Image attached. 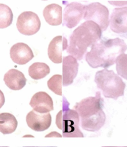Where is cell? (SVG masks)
<instances>
[{
	"label": "cell",
	"instance_id": "1",
	"mask_svg": "<svg viewBox=\"0 0 127 147\" xmlns=\"http://www.w3.org/2000/svg\"><path fill=\"white\" fill-rule=\"evenodd\" d=\"M127 50L124 40L118 37L107 39L103 38L95 43L85 54V60L93 68H107L113 65L117 57Z\"/></svg>",
	"mask_w": 127,
	"mask_h": 147
},
{
	"label": "cell",
	"instance_id": "2",
	"mask_svg": "<svg viewBox=\"0 0 127 147\" xmlns=\"http://www.w3.org/2000/svg\"><path fill=\"white\" fill-rule=\"evenodd\" d=\"M104 100L99 91L95 96L83 99L74 105V110L78 113L81 127L88 131H98L105 123L106 115L103 110Z\"/></svg>",
	"mask_w": 127,
	"mask_h": 147
},
{
	"label": "cell",
	"instance_id": "3",
	"mask_svg": "<svg viewBox=\"0 0 127 147\" xmlns=\"http://www.w3.org/2000/svg\"><path fill=\"white\" fill-rule=\"evenodd\" d=\"M102 32L99 25L95 22L85 21L70 35L67 52L75 59L82 60L87 49L101 39Z\"/></svg>",
	"mask_w": 127,
	"mask_h": 147
},
{
	"label": "cell",
	"instance_id": "4",
	"mask_svg": "<svg viewBox=\"0 0 127 147\" xmlns=\"http://www.w3.org/2000/svg\"><path fill=\"white\" fill-rule=\"evenodd\" d=\"M94 81L105 98L117 100L124 95L126 84L113 70L103 69L97 71Z\"/></svg>",
	"mask_w": 127,
	"mask_h": 147
},
{
	"label": "cell",
	"instance_id": "5",
	"mask_svg": "<svg viewBox=\"0 0 127 147\" xmlns=\"http://www.w3.org/2000/svg\"><path fill=\"white\" fill-rule=\"evenodd\" d=\"M62 103V109L56 116L57 126L62 130L64 137H83L79 128L80 117L78 113L76 110L69 109V103L64 96Z\"/></svg>",
	"mask_w": 127,
	"mask_h": 147
},
{
	"label": "cell",
	"instance_id": "6",
	"mask_svg": "<svg viewBox=\"0 0 127 147\" xmlns=\"http://www.w3.org/2000/svg\"><path fill=\"white\" fill-rule=\"evenodd\" d=\"M83 18L95 22L102 31H104L109 25V11L100 3L93 2L85 6Z\"/></svg>",
	"mask_w": 127,
	"mask_h": 147
},
{
	"label": "cell",
	"instance_id": "7",
	"mask_svg": "<svg viewBox=\"0 0 127 147\" xmlns=\"http://www.w3.org/2000/svg\"><path fill=\"white\" fill-rule=\"evenodd\" d=\"M16 26L18 32L24 35L31 36L40 29L41 23L38 15L32 11H24L17 18Z\"/></svg>",
	"mask_w": 127,
	"mask_h": 147
},
{
	"label": "cell",
	"instance_id": "8",
	"mask_svg": "<svg viewBox=\"0 0 127 147\" xmlns=\"http://www.w3.org/2000/svg\"><path fill=\"white\" fill-rule=\"evenodd\" d=\"M85 6L76 2L68 4L64 11L63 26L69 29L75 27L81 20L85 12Z\"/></svg>",
	"mask_w": 127,
	"mask_h": 147
},
{
	"label": "cell",
	"instance_id": "9",
	"mask_svg": "<svg viewBox=\"0 0 127 147\" xmlns=\"http://www.w3.org/2000/svg\"><path fill=\"white\" fill-rule=\"evenodd\" d=\"M26 122L29 127L33 130L43 131L50 126L51 116L49 113L40 114L33 110L27 115Z\"/></svg>",
	"mask_w": 127,
	"mask_h": 147
},
{
	"label": "cell",
	"instance_id": "10",
	"mask_svg": "<svg viewBox=\"0 0 127 147\" xmlns=\"http://www.w3.org/2000/svg\"><path fill=\"white\" fill-rule=\"evenodd\" d=\"M109 24L113 32L127 33V7L114 9L111 14Z\"/></svg>",
	"mask_w": 127,
	"mask_h": 147
},
{
	"label": "cell",
	"instance_id": "11",
	"mask_svg": "<svg viewBox=\"0 0 127 147\" xmlns=\"http://www.w3.org/2000/svg\"><path fill=\"white\" fill-rule=\"evenodd\" d=\"M10 56L13 62L20 65L25 64L34 57L31 48L23 42L14 44L10 49Z\"/></svg>",
	"mask_w": 127,
	"mask_h": 147
},
{
	"label": "cell",
	"instance_id": "12",
	"mask_svg": "<svg viewBox=\"0 0 127 147\" xmlns=\"http://www.w3.org/2000/svg\"><path fill=\"white\" fill-rule=\"evenodd\" d=\"M29 105L34 111L40 114L48 113L54 110L52 98L43 91L35 94L30 100Z\"/></svg>",
	"mask_w": 127,
	"mask_h": 147
},
{
	"label": "cell",
	"instance_id": "13",
	"mask_svg": "<svg viewBox=\"0 0 127 147\" xmlns=\"http://www.w3.org/2000/svg\"><path fill=\"white\" fill-rule=\"evenodd\" d=\"M79 63L77 59L71 55L62 59V84L68 86L73 83L78 73Z\"/></svg>",
	"mask_w": 127,
	"mask_h": 147
},
{
	"label": "cell",
	"instance_id": "14",
	"mask_svg": "<svg viewBox=\"0 0 127 147\" xmlns=\"http://www.w3.org/2000/svg\"><path fill=\"white\" fill-rule=\"evenodd\" d=\"M68 47V40L65 37L61 36L55 37L48 45V56L49 59L54 63H62V52L67 49Z\"/></svg>",
	"mask_w": 127,
	"mask_h": 147
},
{
	"label": "cell",
	"instance_id": "15",
	"mask_svg": "<svg viewBox=\"0 0 127 147\" xmlns=\"http://www.w3.org/2000/svg\"><path fill=\"white\" fill-rule=\"evenodd\" d=\"M3 80L5 84L11 90H19L26 84L27 79L24 75L20 71L11 69L4 75Z\"/></svg>",
	"mask_w": 127,
	"mask_h": 147
},
{
	"label": "cell",
	"instance_id": "16",
	"mask_svg": "<svg viewBox=\"0 0 127 147\" xmlns=\"http://www.w3.org/2000/svg\"><path fill=\"white\" fill-rule=\"evenodd\" d=\"M45 21L49 25L57 26L62 23V7L59 5L52 3L46 6L43 11Z\"/></svg>",
	"mask_w": 127,
	"mask_h": 147
},
{
	"label": "cell",
	"instance_id": "17",
	"mask_svg": "<svg viewBox=\"0 0 127 147\" xmlns=\"http://www.w3.org/2000/svg\"><path fill=\"white\" fill-rule=\"evenodd\" d=\"M18 122L15 117L9 113L0 114V132L3 134H11L14 132Z\"/></svg>",
	"mask_w": 127,
	"mask_h": 147
},
{
	"label": "cell",
	"instance_id": "18",
	"mask_svg": "<svg viewBox=\"0 0 127 147\" xmlns=\"http://www.w3.org/2000/svg\"><path fill=\"white\" fill-rule=\"evenodd\" d=\"M50 69L44 63L36 62L31 65L28 69L29 76L34 80L41 79L50 74Z\"/></svg>",
	"mask_w": 127,
	"mask_h": 147
},
{
	"label": "cell",
	"instance_id": "19",
	"mask_svg": "<svg viewBox=\"0 0 127 147\" xmlns=\"http://www.w3.org/2000/svg\"><path fill=\"white\" fill-rule=\"evenodd\" d=\"M13 15L10 8L2 3H0V29L10 26L13 21Z\"/></svg>",
	"mask_w": 127,
	"mask_h": 147
},
{
	"label": "cell",
	"instance_id": "20",
	"mask_svg": "<svg viewBox=\"0 0 127 147\" xmlns=\"http://www.w3.org/2000/svg\"><path fill=\"white\" fill-rule=\"evenodd\" d=\"M117 74L122 78L127 80V53H121L115 60Z\"/></svg>",
	"mask_w": 127,
	"mask_h": 147
},
{
	"label": "cell",
	"instance_id": "21",
	"mask_svg": "<svg viewBox=\"0 0 127 147\" xmlns=\"http://www.w3.org/2000/svg\"><path fill=\"white\" fill-rule=\"evenodd\" d=\"M62 75H54L47 81L48 88L58 95H62Z\"/></svg>",
	"mask_w": 127,
	"mask_h": 147
},
{
	"label": "cell",
	"instance_id": "22",
	"mask_svg": "<svg viewBox=\"0 0 127 147\" xmlns=\"http://www.w3.org/2000/svg\"><path fill=\"white\" fill-rule=\"evenodd\" d=\"M113 6H123L127 5V1H109Z\"/></svg>",
	"mask_w": 127,
	"mask_h": 147
},
{
	"label": "cell",
	"instance_id": "23",
	"mask_svg": "<svg viewBox=\"0 0 127 147\" xmlns=\"http://www.w3.org/2000/svg\"><path fill=\"white\" fill-rule=\"evenodd\" d=\"M5 103V96L3 93L0 90V109L2 107V106Z\"/></svg>",
	"mask_w": 127,
	"mask_h": 147
},
{
	"label": "cell",
	"instance_id": "24",
	"mask_svg": "<svg viewBox=\"0 0 127 147\" xmlns=\"http://www.w3.org/2000/svg\"><path fill=\"white\" fill-rule=\"evenodd\" d=\"M23 147H57V146H23Z\"/></svg>",
	"mask_w": 127,
	"mask_h": 147
},
{
	"label": "cell",
	"instance_id": "25",
	"mask_svg": "<svg viewBox=\"0 0 127 147\" xmlns=\"http://www.w3.org/2000/svg\"><path fill=\"white\" fill-rule=\"evenodd\" d=\"M102 147H127V146H102Z\"/></svg>",
	"mask_w": 127,
	"mask_h": 147
},
{
	"label": "cell",
	"instance_id": "26",
	"mask_svg": "<svg viewBox=\"0 0 127 147\" xmlns=\"http://www.w3.org/2000/svg\"><path fill=\"white\" fill-rule=\"evenodd\" d=\"M0 147H9V146H0Z\"/></svg>",
	"mask_w": 127,
	"mask_h": 147
}]
</instances>
